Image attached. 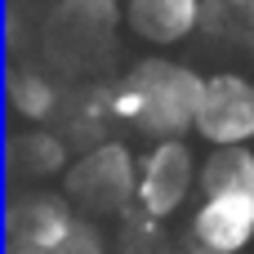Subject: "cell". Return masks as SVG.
Returning <instances> with one entry per match:
<instances>
[{
    "label": "cell",
    "instance_id": "6da1fadb",
    "mask_svg": "<svg viewBox=\"0 0 254 254\" xmlns=\"http://www.w3.org/2000/svg\"><path fill=\"white\" fill-rule=\"evenodd\" d=\"M192 254L254 250V147H210L201 156V192L188 214Z\"/></svg>",
    "mask_w": 254,
    "mask_h": 254
},
{
    "label": "cell",
    "instance_id": "7a4b0ae2",
    "mask_svg": "<svg viewBox=\"0 0 254 254\" xmlns=\"http://www.w3.org/2000/svg\"><path fill=\"white\" fill-rule=\"evenodd\" d=\"M201 89L205 76L196 67L174 63L165 54H147L112 85V116L121 125H134L147 143L188 138L196 129Z\"/></svg>",
    "mask_w": 254,
    "mask_h": 254
},
{
    "label": "cell",
    "instance_id": "3957f363",
    "mask_svg": "<svg viewBox=\"0 0 254 254\" xmlns=\"http://www.w3.org/2000/svg\"><path fill=\"white\" fill-rule=\"evenodd\" d=\"M67 201L89 219H121L138 201V152L121 138H98L80 156H71L58 179Z\"/></svg>",
    "mask_w": 254,
    "mask_h": 254
},
{
    "label": "cell",
    "instance_id": "277c9868",
    "mask_svg": "<svg viewBox=\"0 0 254 254\" xmlns=\"http://www.w3.org/2000/svg\"><path fill=\"white\" fill-rule=\"evenodd\" d=\"M201 192V156L188 138H156L138 152V219L170 223L188 205H196Z\"/></svg>",
    "mask_w": 254,
    "mask_h": 254
},
{
    "label": "cell",
    "instance_id": "5b68a950",
    "mask_svg": "<svg viewBox=\"0 0 254 254\" xmlns=\"http://www.w3.org/2000/svg\"><path fill=\"white\" fill-rule=\"evenodd\" d=\"M80 223V210L67 201V192H49L45 183H18L9 196L4 219V250L9 254H58L71 228Z\"/></svg>",
    "mask_w": 254,
    "mask_h": 254
},
{
    "label": "cell",
    "instance_id": "8992f818",
    "mask_svg": "<svg viewBox=\"0 0 254 254\" xmlns=\"http://www.w3.org/2000/svg\"><path fill=\"white\" fill-rule=\"evenodd\" d=\"M205 147H250L254 143V80L241 71H210L196 107V129Z\"/></svg>",
    "mask_w": 254,
    "mask_h": 254
},
{
    "label": "cell",
    "instance_id": "52a82bcc",
    "mask_svg": "<svg viewBox=\"0 0 254 254\" xmlns=\"http://www.w3.org/2000/svg\"><path fill=\"white\" fill-rule=\"evenodd\" d=\"M121 18L143 45L170 49L205 27V0H121Z\"/></svg>",
    "mask_w": 254,
    "mask_h": 254
},
{
    "label": "cell",
    "instance_id": "ba28073f",
    "mask_svg": "<svg viewBox=\"0 0 254 254\" xmlns=\"http://www.w3.org/2000/svg\"><path fill=\"white\" fill-rule=\"evenodd\" d=\"M71 165V147L63 134L45 129V125H22L9 134V174L27 188V183H49L63 179Z\"/></svg>",
    "mask_w": 254,
    "mask_h": 254
},
{
    "label": "cell",
    "instance_id": "9c48e42d",
    "mask_svg": "<svg viewBox=\"0 0 254 254\" xmlns=\"http://www.w3.org/2000/svg\"><path fill=\"white\" fill-rule=\"evenodd\" d=\"M63 107V89L40 67H13L9 76V112L22 125H49Z\"/></svg>",
    "mask_w": 254,
    "mask_h": 254
},
{
    "label": "cell",
    "instance_id": "30bf717a",
    "mask_svg": "<svg viewBox=\"0 0 254 254\" xmlns=\"http://www.w3.org/2000/svg\"><path fill=\"white\" fill-rule=\"evenodd\" d=\"M241 13H246V22H250V31H254V0H246V4H241Z\"/></svg>",
    "mask_w": 254,
    "mask_h": 254
},
{
    "label": "cell",
    "instance_id": "8fae6325",
    "mask_svg": "<svg viewBox=\"0 0 254 254\" xmlns=\"http://www.w3.org/2000/svg\"><path fill=\"white\" fill-rule=\"evenodd\" d=\"M232 4H246V0H232Z\"/></svg>",
    "mask_w": 254,
    "mask_h": 254
}]
</instances>
